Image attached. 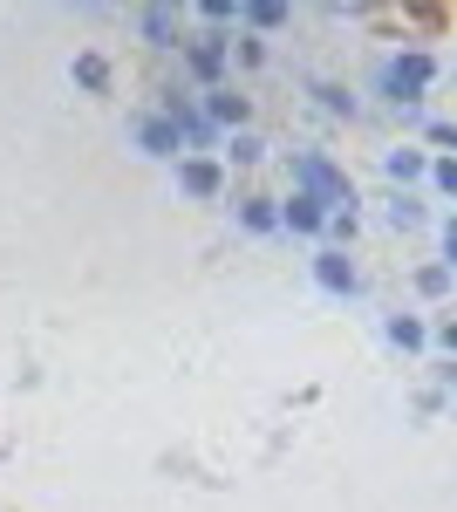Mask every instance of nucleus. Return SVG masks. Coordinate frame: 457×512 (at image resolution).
<instances>
[{"label": "nucleus", "instance_id": "aec40b11", "mask_svg": "<svg viewBox=\"0 0 457 512\" xmlns=\"http://www.w3.org/2000/svg\"><path fill=\"white\" fill-rule=\"evenodd\" d=\"M417 144L430 151V158H457V117H430L417 130Z\"/></svg>", "mask_w": 457, "mask_h": 512}, {"label": "nucleus", "instance_id": "f03ea898", "mask_svg": "<svg viewBox=\"0 0 457 512\" xmlns=\"http://www.w3.org/2000/svg\"><path fill=\"white\" fill-rule=\"evenodd\" d=\"M280 164H287V192H307L314 205H328V212H362V185L348 178V164L335 158V151L294 144Z\"/></svg>", "mask_w": 457, "mask_h": 512}, {"label": "nucleus", "instance_id": "0eeeda50", "mask_svg": "<svg viewBox=\"0 0 457 512\" xmlns=\"http://www.w3.org/2000/svg\"><path fill=\"white\" fill-rule=\"evenodd\" d=\"M130 151H144V158H157V164H178L185 158V137H178V123L164 117V110H137L130 117Z\"/></svg>", "mask_w": 457, "mask_h": 512}, {"label": "nucleus", "instance_id": "a211bd4d", "mask_svg": "<svg viewBox=\"0 0 457 512\" xmlns=\"http://www.w3.org/2000/svg\"><path fill=\"white\" fill-rule=\"evenodd\" d=\"M410 294H417L423 308H444V301L457 294V274L444 267V260H417V267H410Z\"/></svg>", "mask_w": 457, "mask_h": 512}, {"label": "nucleus", "instance_id": "1a4fd4ad", "mask_svg": "<svg viewBox=\"0 0 457 512\" xmlns=\"http://www.w3.org/2000/svg\"><path fill=\"white\" fill-rule=\"evenodd\" d=\"M226 205H232V226H239L246 239H280V198L273 192H253V185L239 192V185H232Z\"/></svg>", "mask_w": 457, "mask_h": 512}, {"label": "nucleus", "instance_id": "7ed1b4c3", "mask_svg": "<svg viewBox=\"0 0 457 512\" xmlns=\"http://www.w3.org/2000/svg\"><path fill=\"white\" fill-rule=\"evenodd\" d=\"M130 35L144 41L157 62H178V55L191 48V35H198V28H191L185 7H171V0H151V7H137V14H130Z\"/></svg>", "mask_w": 457, "mask_h": 512}, {"label": "nucleus", "instance_id": "f257e3e1", "mask_svg": "<svg viewBox=\"0 0 457 512\" xmlns=\"http://www.w3.org/2000/svg\"><path fill=\"white\" fill-rule=\"evenodd\" d=\"M437 76H444L437 48H423V41H396L389 55H376V69H369V96H376V117H430L423 103H430Z\"/></svg>", "mask_w": 457, "mask_h": 512}, {"label": "nucleus", "instance_id": "dca6fc26", "mask_svg": "<svg viewBox=\"0 0 457 512\" xmlns=\"http://www.w3.org/2000/svg\"><path fill=\"white\" fill-rule=\"evenodd\" d=\"M382 226L389 233H423L430 226V192H389L382 198Z\"/></svg>", "mask_w": 457, "mask_h": 512}, {"label": "nucleus", "instance_id": "b1692460", "mask_svg": "<svg viewBox=\"0 0 457 512\" xmlns=\"http://www.w3.org/2000/svg\"><path fill=\"white\" fill-rule=\"evenodd\" d=\"M437 260L457 274V212H444V219H437Z\"/></svg>", "mask_w": 457, "mask_h": 512}, {"label": "nucleus", "instance_id": "f8f14e48", "mask_svg": "<svg viewBox=\"0 0 457 512\" xmlns=\"http://www.w3.org/2000/svg\"><path fill=\"white\" fill-rule=\"evenodd\" d=\"M328 219H335V212H328V205H314L307 192H280V233L314 239V246H321V239H328Z\"/></svg>", "mask_w": 457, "mask_h": 512}, {"label": "nucleus", "instance_id": "4468645a", "mask_svg": "<svg viewBox=\"0 0 457 512\" xmlns=\"http://www.w3.org/2000/svg\"><path fill=\"white\" fill-rule=\"evenodd\" d=\"M239 28L260 35V41H273V35L294 28V7H287V0H239Z\"/></svg>", "mask_w": 457, "mask_h": 512}, {"label": "nucleus", "instance_id": "5701e85b", "mask_svg": "<svg viewBox=\"0 0 457 512\" xmlns=\"http://www.w3.org/2000/svg\"><path fill=\"white\" fill-rule=\"evenodd\" d=\"M430 349L444 362H457V315H430Z\"/></svg>", "mask_w": 457, "mask_h": 512}, {"label": "nucleus", "instance_id": "f3484780", "mask_svg": "<svg viewBox=\"0 0 457 512\" xmlns=\"http://www.w3.org/2000/svg\"><path fill=\"white\" fill-rule=\"evenodd\" d=\"M267 158H273V144L260 137V130H232L226 144H219V164H226L232 178H239V171H260Z\"/></svg>", "mask_w": 457, "mask_h": 512}, {"label": "nucleus", "instance_id": "ddd939ff", "mask_svg": "<svg viewBox=\"0 0 457 512\" xmlns=\"http://www.w3.org/2000/svg\"><path fill=\"white\" fill-rule=\"evenodd\" d=\"M382 342L403 355H430V315H417V308H389L382 315Z\"/></svg>", "mask_w": 457, "mask_h": 512}, {"label": "nucleus", "instance_id": "393cba45", "mask_svg": "<svg viewBox=\"0 0 457 512\" xmlns=\"http://www.w3.org/2000/svg\"><path fill=\"white\" fill-rule=\"evenodd\" d=\"M444 403H451V396H444V390H437V383H430V390H417V417H437Z\"/></svg>", "mask_w": 457, "mask_h": 512}, {"label": "nucleus", "instance_id": "2eb2a0df", "mask_svg": "<svg viewBox=\"0 0 457 512\" xmlns=\"http://www.w3.org/2000/svg\"><path fill=\"white\" fill-rule=\"evenodd\" d=\"M69 82H76L82 96H110L116 89V62L103 48H76V62H69Z\"/></svg>", "mask_w": 457, "mask_h": 512}, {"label": "nucleus", "instance_id": "6e6552de", "mask_svg": "<svg viewBox=\"0 0 457 512\" xmlns=\"http://www.w3.org/2000/svg\"><path fill=\"white\" fill-rule=\"evenodd\" d=\"M301 89H307V103H314L328 123H362L369 117V103H362L355 82H342V76H301Z\"/></svg>", "mask_w": 457, "mask_h": 512}, {"label": "nucleus", "instance_id": "412c9836", "mask_svg": "<svg viewBox=\"0 0 457 512\" xmlns=\"http://www.w3.org/2000/svg\"><path fill=\"white\" fill-rule=\"evenodd\" d=\"M430 198H444L457 212V158H430V185H423Z\"/></svg>", "mask_w": 457, "mask_h": 512}, {"label": "nucleus", "instance_id": "423d86ee", "mask_svg": "<svg viewBox=\"0 0 457 512\" xmlns=\"http://www.w3.org/2000/svg\"><path fill=\"white\" fill-rule=\"evenodd\" d=\"M171 185H178V198H191V205H226L239 178H232L219 158H178L171 164Z\"/></svg>", "mask_w": 457, "mask_h": 512}, {"label": "nucleus", "instance_id": "6ab92c4d", "mask_svg": "<svg viewBox=\"0 0 457 512\" xmlns=\"http://www.w3.org/2000/svg\"><path fill=\"white\" fill-rule=\"evenodd\" d=\"M267 62H273V48H267L260 35H246V28L232 35V76H260Z\"/></svg>", "mask_w": 457, "mask_h": 512}, {"label": "nucleus", "instance_id": "39448f33", "mask_svg": "<svg viewBox=\"0 0 457 512\" xmlns=\"http://www.w3.org/2000/svg\"><path fill=\"white\" fill-rule=\"evenodd\" d=\"M307 274H314V287H321V294H335V301H362V294H369L362 260H355V253H342V246H314Z\"/></svg>", "mask_w": 457, "mask_h": 512}, {"label": "nucleus", "instance_id": "a878e982", "mask_svg": "<svg viewBox=\"0 0 457 512\" xmlns=\"http://www.w3.org/2000/svg\"><path fill=\"white\" fill-rule=\"evenodd\" d=\"M437 390L457 396V362H437Z\"/></svg>", "mask_w": 457, "mask_h": 512}, {"label": "nucleus", "instance_id": "20e7f679", "mask_svg": "<svg viewBox=\"0 0 457 512\" xmlns=\"http://www.w3.org/2000/svg\"><path fill=\"white\" fill-rule=\"evenodd\" d=\"M239 35V28H232ZM232 35H219V28H198L191 35V48L178 55V76H185V89H226L232 82Z\"/></svg>", "mask_w": 457, "mask_h": 512}, {"label": "nucleus", "instance_id": "9d476101", "mask_svg": "<svg viewBox=\"0 0 457 512\" xmlns=\"http://www.w3.org/2000/svg\"><path fill=\"white\" fill-rule=\"evenodd\" d=\"M382 178H389V192H423L430 185V151H423L417 137L382 144Z\"/></svg>", "mask_w": 457, "mask_h": 512}, {"label": "nucleus", "instance_id": "4be33fe9", "mask_svg": "<svg viewBox=\"0 0 457 512\" xmlns=\"http://www.w3.org/2000/svg\"><path fill=\"white\" fill-rule=\"evenodd\" d=\"M355 239H362V212H335L321 246H342V253H355Z\"/></svg>", "mask_w": 457, "mask_h": 512}, {"label": "nucleus", "instance_id": "9b49d317", "mask_svg": "<svg viewBox=\"0 0 457 512\" xmlns=\"http://www.w3.org/2000/svg\"><path fill=\"white\" fill-rule=\"evenodd\" d=\"M198 110L212 117V130H219V137H232V130H253V96H246L239 82H226V89H205V96H198Z\"/></svg>", "mask_w": 457, "mask_h": 512}]
</instances>
